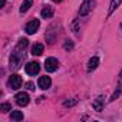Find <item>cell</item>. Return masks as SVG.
<instances>
[{"instance_id":"cell-1","label":"cell","mask_w":122,"mask_h":122,"mask_svg":"<svg viewBox=\"0 0 122 122\" xmlns=\"http://www.w3.org/2000/svg\"><path fill=\"white\" fill-rule=\"evenodd\" d=\"M23 59H25L23 50L15 47V52H13L12 56H10V68H12V69H19L20 65H22V62H23Z\"/></svg>"},{"instance_id":"cell-2","label":"cell","mask_w":122,"mask_h":122,"mask_svg":"<svg viewBox=\"0 0 122 122\" xmlns=\"http://www.w3.org/2000/svg\"><path fill=\"white\" fill-rule=\"evenodd\" d=\"M96 6V0H83L81 7H79V15L81 16H86L92 12V9Z\"/></svg>"},{"instance_id":"cell-3","label":"cell","mask_w":122,"mask_h":122,"mask_svg":"<svg viewBox=\"0 0 122 122\" xmlns=\"http://www.w3.org/2000/svg\"><path fill=\"white\" fill-rule=\"evenodd\" d=\"M59 68V60L56 57H47L45 60V69L47 72H55Z\"/></svg>"},{"instance_id":"cell-4","label":"cell","mask_w":122,"mask_h":122,"mask_svg":"<svg viewBox=\"0 0 122 122\" xmlns=\"http://www.w3.org/2000/svg\"><path fill=\"white\" fill-rule=\"evenodd\" d=\"M39 26H40V22H39L37 19H33V20H30V22L26 25L25 30H26L27 35H35V33L39 30Z\"/></svg>"},{"instance_id":"cell-5","label":"cell","mask_w":122,"mask_h":122,"mask_svg":"<svg viewBox=\"0 0 122 122\" xmlns=\"http://www.w3.org/2000/svg\"><path fill=\"white\" fill-rule=\"evenodd\" d=\"M25 71H26L27 75L35 76V75L39 73V71H40V65H39L37 62H29V63L25 66Z\"/></svg>"},{"instance_id":"cell-6","label":"cell","mask_w":122,"mask_h":122,"mask_svg":"<svg viewBox=\"0 0 122 122\" xmlns=\"http://www.w3.org/2000/svg\"><path fill=\"white\" fill-rule=\"evenodd\" d=\"M22 83H23V81H22V78L19 76V75H12L10 78H9V86L12 88V89H19L20 86H22Z\"/></svg>"},{"instance_id":"cell-7","label":"cell","mask_w":122,"mask_h":122,"mask_svg":"<svg viewBox=\"0 0 122 122\" xmlns=\"http://www.w3.org/2000/svg\"><path fill=\"white\" fill-rule=\"evenodd\" d=\"M15 99H16V103L20 105V106H26L29 103V101H30V98H29V95L26 92H19L15 96Z\"/></svg>"},{"instance_id":"cell-8","label":"cell","mask_w":122,"mask_h":122,"mask_svg":"<svg viewBox=\"0 0 122 122\" xmlns=\"http://www.w3.org/2000/svg\"><path fill=\"white\" fill-rule=\"evenodd\" d=\"M37 85H39V88L43 89V91L49 89L50 85H52V79H50V76H40L39 81H37Z\"/></svg>"},{"instance_id":"cell-9","label":"cell","mask_w":122,"mask_h":122,"mask_svg":"<svg viewBox=\"0 0 122 122\" xmlns=\"http://www.w3.org/2000/svg\"><path fill=\"white\" fill-rule=\"evenodd\" d=\"M103 105H105V98L101 95V96H98L95 101H93V103H92V106H93V109L96 111V112H101L102 109H103Z\"/></svg>"},{"instance_id":"cell-10","label":"cell","mask_w":122,"mask_h":122,"mask_svg":"<svg viewBox=\"0 0 122 122\" xmlns=\"http://www.w3.org/2000/svg\"><path fill=\"white\" fill-rule=\"evenodd\" d=\"M98 65H99V57L98 56H93V57H91L89 59V62H88V72H92V71H95L96 68H98Z\"/></svg>"},{"instance_id":"cell-11","label":"cell","mask_w":122,"mask_h":122,"mask_svg":"<svg viewBox=\"0 0 122 122\" xmlns=\"http://www.w3.org/2000/svg\"><path fill=\"white\" fill-rule=\"evenodd\" d=\"M53 13H55V10H53L52 6H45V7L42 9V12H40V15H42L43 19H50V17H53Z\"/></svg>"},{"instance_id":"cell-12","label":"cell","mask_w":122,"mask_h":122,"mask_svg":"<svg viewBox=\"0 0 122 122\" xmlns=\"http://www.w3.org/2000/svg\"><path fill=\"white\" fill-rule=\"evenodd\" d=\"M43 50H45V46L42 43H35L33 47H32V55L33 56H40L43 53Z\"/></svg>"},{"instance_id":"cell-13","label":"cell","mask_w":122,"mask_h":122,"mask_svg":"<svg viewBox=\"0 0 122 122\" xmlns=\"http://www.w3.org/2000/svg\"><path fill=\"white\" fill-rule=\"evenodd\" d=\"M122 3V0H111V5H109V10H108V16H111L118 7H119V5Z\"/></svg>"},{"instance_id":"cell-14","label":"cell","mask_w":122,"mask_h":122,"mask_svg":"<svg viewBox=\"0 0 122 122\" xmlns=\"http://www.w3.org/2000/svg\"><path fill=\"white\" fill-rule=\"evenodd\" d=\"M32 5H33V0H25V2L22 3V6H20V13H22V15L26 13V12L32 7Z\"/></svg>"},{"instance_id":"cell-15","label":"cell","mask_w":122,"mask_h":122,"mask_svg":"<svg viewBox=\"0 0 122 122\" xmlns=\"http://www.w3.org/2000/svg\"><path fill=\"white\" fill-rule=\"evenodd\" d=\"M10 119L12 121H23V112L22 111H12Z\"/></svg>"},{"instance_id":"cell-16","label":"cell","mask_w":122,"mask_h":122,"mask_svg":"<svg viewBox=\"0 0 122 122\" xmlns=\"http://www.w3.org/2000/svg\"><path fill=\"white\" fill-rule=\"evenodd\" d=\"M121 93H122V83H119V85H118L116 91L112 93V96H111V99H109V101H111V102H113L115 99H118V98H119V95H121Z\"/></svg>"},{"instance_id":"cell-17","label":"cell","mask_w":122,"mask_h":122,"mask_svg":"<svg viewBox=\"0 0 122 122\" xmlns=\"http://www.w3.org/2000/svg\"><path fill=\"white\" fill-rule=\"evenodd\" d=\"M27 45H29V40L27 39H20L19 40V43H17V46H16V49H20V50H25L26 47H27Z\"/></svg>"},{"instance_id":"cell-18","label":"cell","mask_w":122,"mask_h":122,"mask_svg":"<svg viewBox=\"0 0 122 122\" xmlns=\"http://www.w3.org/2000/svg\"><path fill=\"white\" fill-rule=\"evenodd\" d=\"M78 102H79L78 98H72V99H69V101H65V102H63V106H65V108H72V106H75Z\"/></svg>"},{"instance_id":"cell-19","label":"cell","mask_w":122,"mask_h":122,"mask_svg":"<svg viewBox=\"0 0 122 122\" xmlns=\"http://www.w3.org/2000/svg\"><path fill=\"white\" fill-rule=\"evenodd\" d=\"M0 111H2L3 113H6V112L12 111V105H10V103H7V102H3L2 105H0Z\"/></svg>"},{"instance_id":"cell-20","label":"cell","mask_w":122,"mask_h":122,"mask_svg":"<svg viewBox=\"0 0 122 122\" xmlns=\"http://www.w3.org/2000/svg\"><path fill=\"white\" fill-rule=\"evenodd\" d=\"M63 47H65V50H71V49H73V42H71V40H65Z\"/></svg>"},{"instance_id":"cell-21","label":"cell","mask_w":122,"mask_h":122,"mask_svg":"<svg viewBox=\"0 0 122 122\" xmlns=\"http://www.w3.org/2000/svg\"><path fill=\"white\" fill-rule=\"evenodd\" d=\"M72 30H73V33H79V25H78V20H73V23H72Z\"/></svg>"},{"instance_id":"cell-22","label":"cell","mask_w":122,"mask_h":122,"mask_svg":"<svg viewBox=\"0 0 122 122\" xmlns=\"http://www.w3.org/2000/svg\"><path fill=\"white\" fill-rule=\"evenodd\" d=\"M26 88H27L29 91H35V85H33L32 82H27V83H26Z\"/></svg>"},{"instance_id":"cell-23","label":"cell","mask_w":122,"mask_h":122,"mask_svg":"<svg viewBox=\"0 0 122 122\" xmlns=\"http://www.w3.org/2000/svg\"><path fill=\"white\" fill-rule=\"evenodd\" d=\"M5 3H6V0H2V2H0V6L3 7V6H5Z\"/></svg>"},{"instance_id":"cell-24","label":"cell","mask_w":122,"mask_h":122,"mask_svg":"<svg viewBox=\"0 0 122 122\" xmlns=\"http://www.w3.org/2000/svg\"><path fill=\"white\" fill-rule=\"evenodd\" d=\"M52 2H55V3H60L62 0H52Z\"/></svg>"},{"instance_id":"cell-25","label":"cell","mask_w":122,"mask_h":122,"mask_svg":"<svg viewBox=\"0 0 122 122\" xmlns=\"http://www.w3.org/2000/svg\"><path fill=\"white\" fill-rule=\"evenodd\" d=\"M121 29H122V23H121Z\"/></svg>"},{"instance_id":"cell-26","label":"cell","mask_w":122,"mask_h":122,"mask_svg":"<svg viewBox=\"0 0 122 122\" xmlns=\"http://www.w3.org/2000/svg\"><path fill=\"white\" fill-rule=\"evenodd\" d=\"M121 78H122V72H121Z\"/></svg>"}]
</instances>
